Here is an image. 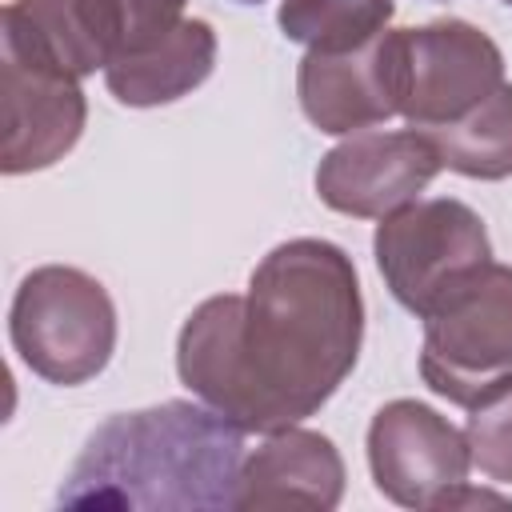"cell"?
I'll use <instances>...</instances> for the list:
<instances>
[{
	"mask_svg": "<svg viewBox=\"0 0 512 512\" xmlns=\"http://www.w3.org/2000/svg\"><path fill=\"white\" fill-rule=\"evenodd\" d=\"M84 92L80 80L28 68L4 56L0 88V168L4 176L40 172L56 164L84 132Z\"/></svg>",
	"mask_w": 512,
	"mask_h": 512,
	"instance_id": "obj_11",
	"label": "cell"
},
{
	"mask_svg": "<svg viewBox=\"0 0 512 512\" xmlns=\"http://www.w3.org/2000/svg\"><path fill=\"white\" fill-rule=\"evenodd\" d=\"M244 428L192 400H164L108 416L72 460L56 500L64 508L216 512L236 508Z\"/></svg>",
	"mask_w": 512,
	"mask_h": 512,
	"instance_id": "obj_2",
	"label": "cell"
},
{
	"mask_svg": "<svg viewBox=\"0 0 512 512\" xmlns=\"http://www.w3.org/2000/svg\"><path fill=\"white\" fill-rule=\"evenodd\" d=\"M408 52L404 28H384L348 52H308L296 72L304 116L328 136H352L404 112Z\"/></svg>",
	"mask_w": 512,
	"mask_h": 512,
	"instance_id": "obj_6",
	"label": "cell"
},
{
	"mask_svg": "<svg viewBox=\"0 0 512 512\" xmlns=\"http://www.w3.org/2000/svg\"><path fill=\"white\" fill-rule=\"evenodd\" d=\"M404 52L408 92L400 116L412 128L456 120L504 84L500 48L468 20H432L424 28H404Z\"/></svg>",
	"mask_w": 512,
	"mask_h": 512,
	"instance_id": "obj_9",
	"label": "cell"
},
{
	"mask_svg": "<svg viewBox=\"0 0 512 512\" xmlns=\"http://www.w3.org/2000/svg\"><path fill=\"white\" fill-rule=\"evenodd\" d=\"M468 504H508V496H496V492H484V488H472L468 480L460 488H452L436 508H468Z\"/></svg>",
	"mask_w": 512,
	"mask_h": 512,
	"instance_id": "obj_18",
	"label": "cell"
},
{
	"mask_svg": "<svg viewBox=\"0 0 512 512\" xmlns=\"http://www.w3.org/2000/svg\"><path fill=\"white\" fill-rule=\"evenodd\" d=\"M440 168L472 176V180H504L512 176V84H500L476 108L456 120L420 128Z\"/></svg>",
	"mask_w": 512,
	"mask_h": 512,
	"instance_id": "obj_14",
	"label": "cell"
},
{
	"mask_svg": "<svg viewBox=\"0 0 512 512\" xmlns=\"http://www.w3.org/2000/svg\"><path fill=\"white\" fill-rule=\"evenodd\" d=\"M360 280L344 248L300 236L276 244L244 296H208L176 336L180 380L244 432L308 420L356 368Z\"/></svg>",
	"mask_w": 512,
	"mask_h": 512,
	"instance_id": "obj_1",
	"label": "cell"
},
{
	"mask_svg": "<svg viewBox=\"0 0 512 512\" xmlns=\"http://www.w3.org/2000/svg\"><path fill=\"white\" fill-rule=\"evenodd\" d=\"M216 68V32L208 20L184 16L156 40L124 48L104 68L108 92L128 108H160L200 88Z\"/></svg>",
	"mask_w": 512,
	"mask_h": 512,
	"instance_id": "obj_13",
	"label": "cell"
},
{
	"mask_svg": "<svg viewBox=\"0 0 512 512\" xmlns=\"http://www.w3.org/2000/svg\"><path fill=\"white\" fill-rule=\"evenodd\" d=\"M504 4H512V0H504Z\"/></svg>",
	"mask_w": 512,
	"mask_h": 512,
	"instance_id": "obj_20",
	"label": "cell"
},
{
	"mask_svg": "<svg viewBox=\"0 0 512 512\" xmlns=\"http://www.w3.org/2000/svg\"><path fill=\"white\" fill-rule=\"evenodd\" d=\"M344 496V460L336 444L308 428H280L244 456L236 508H336Z\"/></svg>",
	"mask_w": 512,
	"mask_h": 512,
	"instance_id": "obj_12",
	"label": "cell"
},
{
	"mask_svg": "<svg viewBox=\"0 0 512 512\" xmlns=\"http://www.w3.org/2000/svg\"><path fill=\"white\" fill-rule=\"evenodd\" d=\"M440 172L436 148L420 128H364L336 144L316 168V196L344 216L384 220L388 212L420 200Z\"/></svg>",
	"mask_w": 512,
	"mask_h": 512,
	"instance_id": "obj_8",
	"label": "cell"
},
{
	"mask_svg": "<svg viewBox=\"0 0 512 512\" xmlns=\"http://www.w3.org/2000/svg\"><path fill=\"white\" fill-rule=\"evenodd\" d=\"M424 384L456 408H476L512 384V268L484 264L424 316Z\"/></svg>",
	"mask_w": 512,
	"mask_h": 512,
	"instance_id": "obj_4",
	"label": "cell"
},
{
	"mask_svg": "<svg viewBox=\"0 0 512 512\" xmlns=\"http://www.w3.org/2000/svg\"><path fill=\"white\" fill-rule=\"evenodd\" d=\"M468 424H464V436H468V452H472V464L496 480V484H512V384L500 388L496 396H488L484 404L468 408Z\"/></svg>",
	"mask_w": 512,
	"mask_h": 512,
	"instance_id": "obj_16",
	"label": "cell"
},
{
	"mask_svg": "<svg viewBox=\"0 0 512 512\" xmlns=\"http://www.w3.org/2000/svg\"><path fill=\"white\" fill-rule=\"evenodd\" d=\"M376 268L408 312L420 320L492 264V240L484 220L452 196L412 200L388 212L372 236Z\"/></svg>",
	"mask_w": 512,
	"mask_h": 512,
	"instance_id": "obj_5",
	"label": "cell"
},
{
	"mask_svg": "<svg viewBox=\"0 0 512 512\" xmlns=\"http://www.w3.org/2000/svg\"><path fill=\"white\" fill-rule=\"evenodd\" d=\"M16 356L48 384L76 388L100 376L116 348V308L108 288L68 264L28 272L8 308Z\"/></svg>",
	"mask_w": 512,
	"mask_h": 512,
	"instance_id": "obj_3",
	"label": "cell"
},
{
	"mask_svg": "<svg viewBox=\"0 0 512 512\" xmlns=\"http://www.w3.org/2000/svg\"><path fill=\"white\" fill-rule=\"evenodd\" d=\"M372 484L400 508H436L468 480V436L420 400H392L368 424Z\"/></svg>",
	"mask_w": 512,
	"mask_h": 512,
	"instance_id": "obj_7",
	"label": "cell"
},
{
	"mask_svg": "<svg viewBox=\"0 0 512 512\" xmlns=\"http://www.w3.org/2000/svg\"><path fill=\"white\" fill-rule=\"evenodd\" d=\"M116 8L124 16V48H140L184 20V0H116Z\"/></svg>",
	"mask_w": 512,
	"mask_h": 512,
	"instance_id": "obj_17",
	"label": "cell"
},
{
	"mask_svg": "<svg viewBox=\"0 0 512 512\" xmlns=\"http://www.w3.org/2000/svg\"><path fill=\"white\" fill-rule=\"evenodd\" d=\"M124 48L116 0H12L4 8V56L68 80L108 68Z\"/></svg>",
	"mask_w": 512,
	"mask_h": 512,
	"instance_id": "obj_10",
	"label": "cell"
},
{
	"mask_svg": "<svg viewBox=\"0 0 512 512\" xmlns=\"http://www.w3.org/2000/svg\"><path fill=\"white\" fill-rule=\"evenodd\" d=\"M236 4H260V0H236Z\"/></svg>",
	"mask_w": 512,
	"mask_h": 512,
	"instance_id": "obj_19",
	"label": "cell"
},
{
	"mask_svg": "<svg viewBox=\"0 0 512 512\" xmlns=\"http://www.w3.org/2000/svg\"><path fill=\"white\" fill-rule=\"evenodd\" d=\"M280 32L308 52H348L392 20V0H280Z\"/></svg>",
	"mask_w": 512,
	"mask_h": 512,
	"instance_id": "obj_15",
	"label": "cell"
}]
</instances>
